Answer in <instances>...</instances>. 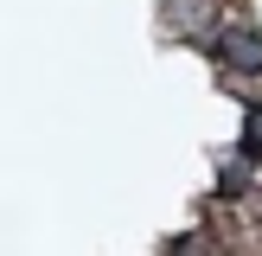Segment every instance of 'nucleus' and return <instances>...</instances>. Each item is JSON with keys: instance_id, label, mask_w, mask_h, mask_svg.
Returning a JSON list of instances; mask_svg holds the SVG:
<instances>
[{"instance_id": "f257e3e1", "label": "nucleus", "mask_w": 262, "mask_h": 256, "mask_svg": "<svg viewBox=\"0 0 262 256\" xmlns=\"http://www.w3.org/2000/svg\"><path fill=\"white\" fill-rule=\"evenodd\" d=\"M217 58L230 71H262V32L256 26H224L217 32Z\"/></svg>"}, {"instance_id": "f03ea898", "label": "nucleus", "mask_w": 262, "mask_h": 256, "mask_svg": "<svg viewBox=\"0 0 262 256\" xmlns=\"http://www.w3.org/2000/svg\"><path fill=\"white\" fill-rule=\"evenodd\" d=\"M243 154H250V160H262V115H250V141H243Z\"/></svg>"}]
</instances>
